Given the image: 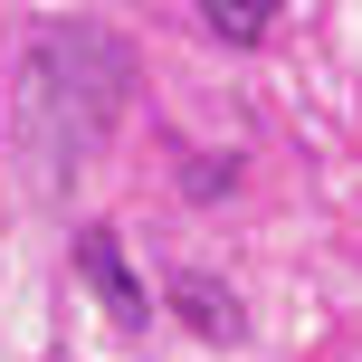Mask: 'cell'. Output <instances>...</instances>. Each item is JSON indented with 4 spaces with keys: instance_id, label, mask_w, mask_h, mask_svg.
I'll use <instances>...</instances> for the list:
<instances>
[{
    "instance_id": "1",
    "label": "cell",
    "mask_w": 362,
    "mask_h": 362,
    "mask_svg": "<svg viewBox=\"0 0 362 362\" xmlns=\"http://www.w3.org/2000/svg\"><path fill=\"white\" fill-rule=\"evenodd\" d=\"M134 86V48L95 19H48L19 57V134H29V163L38 172H86L105 153L115 115H124Z\"/></svg>"
},
{
    "instance_id": "2",
    "label": "cell",
    "mask_w": 362,
    "mask_h": 362,
    "mask_svg": "<svg viewBox=\"0 0 362 362\" xmlns=\"http://www.w3.org/2000/svg\"><path fill=\"white\" fill-rule=\"evenodd\" d=\"M76 276H86V296L115 315V334H144V325H153V296L134 286L124 238H115V229H76Z\"/></svg>"
},
{
    "instance_id": "3",
    "label": "cell",
    "mask_w": 362,
    "mask_h": 362,
    "mask_svg": "<svg viewBox=\"0 0 362 362\" xmlns=\"http://www.w3.org/2000/svg\"><path fill=\"white\" fill-rule=\"evenodd\" d=\"M172 305L191 315V334H200V344H238V334H248L238 296H229V286H210V276H181V286H172Z\"/></svg>"
},
{
    "instance_id": "4",
    "label": "cell",
    "mask_w": 362,
    "mask_h": 362,
    "mask_svg": "<svg viewBox=\"0 0 362 362\" xmlns=\"http://www.w3.org/2000/svg\"><path fill=\"white\" fill-rule=\"evenodd\" d=\"M267 10H276V0H200L210 38H238V48H248V38H267Z\"/></svg>"
}]
</instances>
